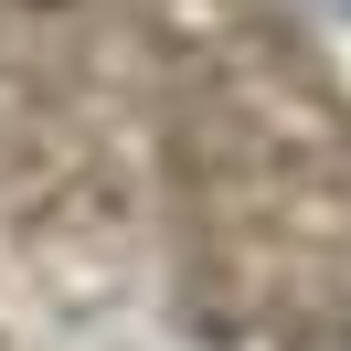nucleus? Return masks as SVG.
Returning <instances> with one entry per match:
<instances>
[{
	"mask_svg": "<svg viewBox=\"0 0 351 351\" xmlns=\"http://www.w3.org/2000/svg\"><path fill=\"white\" fill-rule=\"evenodd\" d=\"M330 11H341V22H351V0H330Z\"/></svg>",
	"mask_w": 351,
	"mask_h": 351,
	"instance_id": "nucleus-1",
	"label": "nucleus"
}]
</instances>
